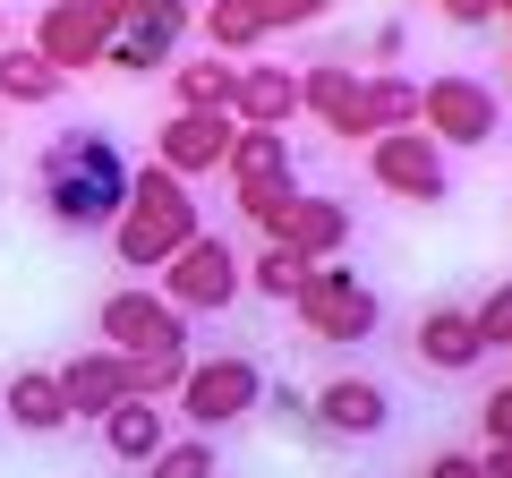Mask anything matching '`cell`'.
Returning <instances> with one entry per match:
<instances>
[{
	"label": "cell",
	"instance_id": "cell-1",
	"mask_svg": "<svg viewBox=\"0 0 512 478\" xmlns=\"http://www.w3.org/2000/svg\"><path fill=\"white\" fill-rule=\"evenodd\" d=\"M128 154L111 146V129H60L43 137L35 154V188H43V214L60 231H111L128 214Z\"/></svg>",
	"mask_w": 512,
	"mask_h": 478
},
{
	"label": "cell",
	"instance_id": "cell-2",
	"mask_svg": "<svg viewBox=\"0 0 512 478\" xmlns=\"http://www.w3.org/2000/svg\"><path fill=\"white\" fill-rule=\"evenodd\" d=\"M197 231H205V214H197V197H188V180H171L163 163H146L128 180V214L111 222V257H120L128 274H163Z\"/></svg>",
	"mask_w": 512,
	"mask_h": 478
},
{
	"label": "cell",
	"instance_id": "cell-3",
	"mask_svg": "<svg viewBox=\"0 0 512 478\" xmlns=\"http://www.w3.org/2000/svg\"><path fill=\"white\" fill-rule=\"evenodd\" d=\"M256 402H265V368H256L248 350H214V359H188L180 393H171V410H180L188 436H222V427L248 419Z\"/></svg>",
	"mask_w": 512,
	"mask_h": 478
},
{
	"label": "cell",
	"instance_id": "cell-4",
	"mask_svg": "<svg viewBox=\"0 0 512 478\" xmlns=\"http://www.w3.org/2000/svg\"><path fill=\"white\" fill-rule=\"evenodd\" d=\"M291 316H299V333H316V342L359 350L367 333L384 325V299H376V282L350 274V265H308V282H299Z\"/></svg>",
	"mask_w": 512,
	"mask_h": 478
},
{
	"label": "cell",
	"instance_id": "cell-5",
	"mask_svg": "<svg viewBox=\"0 0 512 478\" xmlns=\"http://www.w3.org/2000/svg\"><path fill=\"white\" fill-rule=\"evenodd\" d=\"M419 129L436 137L444 154H478V146H495V137H504V103H495L487 77L444 69V77H427V111H419Z\"/></svg>",
	"mask_w": 512,
	"mask_h": 478
},
{
	"label": "cell",
	"instance_id": "cell-6",
	"mask_svg": "<svg viewBox=\"0 0 512 478\" xmlns=\"http://www.w3.org/2000/svg\"><path fill=\"white\" fill-rule=\"evenodd\" d=\"M367 180L402 205H444L453 197V154L427 129H384V137H367Z\"/></svg>",
	"mask_w": 512,
	"mask_h": 478
},
{
	"label": "cell",
	"instance_id": "cell-7",
	"mask_svg": "<svg viewBox=\"0 0 512 478\" xmlns=\"http://www.w3.org/2000/svg\"><path fill=\"white\" fill-rule=\"evenodd\" d=\"M154 291H163L180 316H222L239 291H248V274H239V257H231V239H222V231H197L180 257L154 274Z\"/></svg>",
	"mask_w": 512,
	"mask_h": 478
},
{
	"label": "cell",
	"instance_id": "cell-8",
	"mask_svg": "<svg viewBox=\"0 0 512 478\" xmlns=\"http://www.w3.org/2000/svg\"><path fill=\"white\" fill-rule=\"evenodd\" d=\"M94 325H103V350H120V359H154V350H188V316L171 308L163 291H146V282H120V291H103Z\"/></svg>",
	"mask_w": 512,
	"mask_h": 478
},
{
	"label": "cell",
	"instance_id": "cell-9",
	"mask_svg": "<svg viewBox=\"0 0 512 478\" xmlns=\"http://www.w3.org/2000/svg\"><path fill=\"white\" fill-rule=\"evenodd\" d=\"M188 26H197V0H137V9L120 18V35H111L103 69H120V77H154V69H171Z\"/></svg>",
	"mask_w": 512,
	"mask_h": 478
},
{
	"label": "cell",
	"instance_id": "cell-10",
	"mask_svg": "<svg viewBox=\"0 0 512 478\" xmlns=\"http://www.w3.org/2000/svg\"><path fill=\"white\" fill-rule=\"evenodd\" d=\"M111 35H120V26H111L103 9H94V0H52V9H35V52L52 60L60 77H86V69H103Z\"/></svg>",
	"mask_w": 512,
	"mask_h": 478
},
{
	"label": "cell",
	"instance_id": "cell-11",
	"mask_svg": "<svg viewBox=\"0 0 512 478\" xmlns=\"http://www.w3.org/2000/svg\"><path fill=\"white\" fill-rule=\"evenodd\" d=\"M231 146H239L231 111H171L163 129H154V163H163L171 180H205V171H222Z\"/></svg>",
	"mask_w": 512,
	"mask_h": 478
},
{
	"label": "cell",
	"instance_id": "cell-12",
	"mask_svg": "<svg viewBox=\"0 0 512 478\" xmlns=\"http://www.w3.org/2000/svg\"><path fill=\"white\" fill-rule=\"evenodd\" d=\"M308 419L325 427V436H342V444H376L384 427H393V393H384L376 376H333V385H316Z\"/></svg>",
	"mask_w": 512,
	"mask_h": 478
},
{
	"label": "cell",
	"instance_id": "cell-13",
	"mask_svg": "<svg viewBox=\"0 0 512 478\" xmlns=\"http://www.w3.org/2000/svg\"><path fill=\"white\" fill-rule=\"evenodd\" d=\"M299 111L308 120H325L342 146H367V103H359V69H342V60H316V69H299Z\"/></svg>",
	"mask_w": 512,
	"mask_h": 478
},
{
	"label": "cell",
	"instance_id": "cell-14",
	"mask_svg": "<svg viewBox=\"0 0 512 478\" xmlns=\"http://www.w3.org/2000/svg\"><path fill=\"white\" fill-rule=\"evenodd\" d=\"M265 248H291L299 265H333L350 248V205L342 197H308L299 188V205L282 214V239H265Z\"/></svg>",
	"mask_w": 512,
	"mask_h": 478
},
{
	"label": "cell",
	"instance_id": "cell-15",
	"mask_svg": "<svg viewBox=\"0 0 512 478\" xmlns=\"http://www.w3.org/2000/svg\"><path fill=\"white\" fill-rule=\"evenodd\" d=\"M231 120L239 129H291L299 120V69H282V60H248L231 86Z\"/></svg>",
	"mask_w": 512,
	"mask_h": 478
},
{
	"label": "cell",
	"instance_id": "cell-16",
	"mask_svg": "<svg viewBox=\"0 0 512 478\" xmlns=\"http://www.w3.org/2000/svg\"><path fill=\"white\" fill-rule=\"evenodd\" d=\"M410 359L436 368V376H470L478 359H487V342H478L470 308H427L419 325H410Z\"/></svg>",
	"mask_w": 512,
	"mask_h": 478
},
{
	"label": "cell",
	"instance_id": "cell-17",
	"mask_svg": "<svg viewBox=\"0 0 512 478\" xmlns=\"http://www.w3.org/2000/svg\"><path fill=\"white\" fill-rule=\"evenodd\" d=\"M52 376L69 393V419H103L111 402H128V359L120 350H69Z\"/></svg>",
	"mask_w": 512,
	"mask_h": 478
},
{
	"label": "cell",
	"instance_id": "cell-18",
	"mask_svg": "<svg viewBox=\"0 0 512 478\" xmlns=\"http://www.w3.org/2000/svg\"><path fill=\"white\" fill-rule=\"evenodd\" d=\"M94 436H103V453H120V461H154L171 444V419H163V402L128 393V402H111L103 419H94Z\"/></svg>",
	"mask_w": 512,
	"mask_h": 478
},
{
	"label": "cell",
	"instance_id": "cell-19",
	"mask_svg": "<svg viewBox=\"0 0 512 478\" xmlns=\"http://www.w3.org/2000/svg\"><path fill=\"white\" fill-rule=\"evenodd\" d=\"M0 410H9V427H26V436H60V427H69V393H60L52 368H9Z\"/></svg>",
	"mask_w": 512,
	"mask_h": 478
},
{
	"label": "cell",
	"instance_id": "cell-20",
	"mask_svg": "<svg viewBox=\"0 0 512 478\" xmlns=\"http://www.w3.org/2000/svg\"><path fill=\"white\" fill-rule=\"evenodd\" d=\"M359 103H367V129H419V111H427V77L410 69H359Z\"/></svg>",
	"mask_w": 512,
	"mask_h": 478
},
{
	"label": "cell",
	"instance_id": "cell-21",
	"mask_svg": "<svg viewBox=\"0 0 512 478\" xmlns=\"http://www.w3.org/2000/svg\"><path fill=\"white\" fill-rule=\"evenodd\" d=\"M171 111H231V86H239V60H222V52H188V60H171Z\"/></svg>",
	"mask_w": 512,
	"mask_h": 478
},
{
	"label": "cell",
	"instance_id": "cell-22",
	"mask_svg": "<svg viewBox=\"0 0 512 478\" xmlns=\"http://www.w3.org/2000/svg\"><path fill=\"white\" fill-rule=\"evenodd\" d=\"M60 94H69V77H60L35 43H0V103L9 111H43V103H60Z\"/></svg>",
	"mask_w": 512,
	"mask_h": 478
},
{
	"label": "cell",
	"instance_id": "cell-23",
	"mask_svg": "<svg viewBox=\"0 0 512 478\" xmlns=\"http://www.w3.org/2000/svg\"><path fill=\"white\" fill-rule=\"evenodd\" d=\"M222 180H231V188L299 180V163H291V129H239V146H231V163H222Z\"/></svg>",
	"mask_w": 512,
	"mask_h": 478
},
{
	"label": "cell",
	"instance_id": "cell-24",
	"mask_svg": "<svg viewBox=\"0 0 512 478\" xmlns=\"http://www.w3.org/2000/svg\"><path fill=\"white\" fill-rule=\"evenodd\" d=\"M197 26H205V52H222V60H239V52H256V43H265L256 0H205Z\"/></svg>",
	"mask_w": 512,
	"mask_h": 478
},
{
	"label": "cell",
	"instance_id": "cell-25",
	"mask_svg": "<svg viewBox=\"0 0 512 478\" xmlns=\"http://www.w3.org/2000/svg\"><path fill=\"white\" fill-rule=\"evenodd\" d=\"M231 205L256 222L265 239H282V214L299 205V180H265V188H231Z\"/></svg>",
	"mask_w": 512,
	"mask_h": 478
},
{
	"label": "cell",
	"instance_id": "cell-26",
	"mask_svg": "<svg viewBox=\"0 0 512 478\" xmlns=\"http://www.w3.org/2000/svg\"><path fill=\"white\" fill-rule=\"evenodd\" d=\"M239 274H248V291H265V299H282V308H291V299H299V282H308V265H299L291 248H265V257H256V265H239Z\"/></svg>",
	"mask_w": 512,
	"mask_h": 478
},
{
	"label": "cell",
	"instance_id": "cell-27",
	"mask_svg": "<svg viewBox=\"0 0 512 478\" xmlns=\"http://www.w3.org/2000/svg\"><path fill=\"white\" fill-rule=\"evenodd\" d=\"M146 478H214V436H171L146 461Z\"/></svg>",
	"mask_w": 512,
	"mask_h": 478
},
{
	"label": "cell",
	"instance_id": "cell-28",
	"mask_svg": "<svg viewBox=\"0 0 512 478\" xmlns=\"http://www.w3.org/2000/svg\"><path fill=\"white\" fill-rule=\"evenodd\" d=\"M470 325H478V342H487V350H512V274L487 282V299L470 308Z\"/></svg>",
	"mask_w": 512,
	"mask_h": 478
},
{
	"label": "cell",
	"instance_id": "cell-29",
	"mask_svg": "<svg viewBox=\"0 0 512 478\" xmlns=\"http://www.w3.org/2000/svg\"><path fill=\"white\" fill-rule=\"evenodd\" d=\"M325 9H333V0H256V26H265V35H282V26H316Z\"/></svg>",
	"mask_w": 512,
	"mask_h": 478
},
{
	"label": "cell",
	"instance_id": "cell-30",
	"mask_svg": "<svg viewBox=\"0 0 512 478\" xmlns=\"http://www.w3.org/2000/svg\"><path fill=\"white\" fill-rule=\"evenodd\" d=\"M478 436H487V444H512V376L478 402Z\"/></svg>",
	"mask_w": 512,
	"mask_h": 478
},
{
	"label": "cell",
	"instance_id": "cell-31",
	"mask_svg": "<svg viewBox=\"0 0 512 478\" xmlns=\"http://www.w3.org/2000/svg\"><path fill=\"white\" fill-rule=\"evenodd\" d=\"M402 43H410V26H402V18H384L376 43H367V60H376V69H393V60H402Z\"/></svg>",
	"mask_w": 512,
	"mask_h": 478
},
{
	"label": "cell",
	"instance_id": "cell-32",
	"mask_svg": "<svg viewBox=\"0 0 512 478\" xmlns=\"http://www.w3.org/2000/svg\"><path fill=\"white\" fill-rule=\"evenodd\" d=\"M427 478H487V461H478V453H436Z\"/></svg>",
	"mask_w": 512,
	"mask_h": 478
},
{
	"label": "cell",
	"instance_id": "cell-33",
	"mask_svg": "<svg viewBox=\"0 0 512 478\" xmlns=\"http://www.w3.org/2000/svg\"><path fill=\"white\" fill-rule=\"evenodd\" d=\"M453 26H495V0H436Z\"/></svg>",
	"mask_w": 512,
	"mask_h": 478
},
{
	"label": "cell",
	"instance_id": "cell-34",
	"mask_svg": "<svg viewBox=\"0 0 512 478\" xmlns=\"http://www.w3.org/2000/svg\"><path fill=\"white\" fill-rule=\"evenodd\" d=\"M478 461H487V478H512V444H487Z\"/></svg>",
	"mask_w": 512,
	"mask_h": 478
},
{
	"label": "cell",
	"instance_id": "cell-35",
	"mask_svg": "<svg viewBox=\"0 0 512 478\" xmlns=\"http://www.w3.org/2000/svg\"><path fill=\"white\" fill-rule=\"evenodd\" d=\"M495 18H504V26H512V0H495Z\"/></svg>",
	"mask_w": 512,
	"mask_h": 478
},
{
	"label": "cell",
	"instance_id": "cell-36",
	"mask_svg": "<svg viewBox=\"0 0 512 478\" xmlns=\"http://www.w3.org/2000/svg\"><path fill=\"white\" fill-rule=\"evenodd\" d=\"M0 43H9V9H0Z\"/></svg>",
	"mask_w": 512,
	"mask_h": 478
},
{
	"label": "cell",
	"instance_id": "cell-37",
	"mask_svg": "<svg viewBox=\"0 0 512 478\" xmlns=\"http://www.w3.org/2000/svg\"><path fill=\"white\" fill-rule=\"evenodd\" d=\"M504 77H512V52H504Z\"/></svg>",
	"mask_w": 512,
	"mask_h": 478
}]
</instances>
